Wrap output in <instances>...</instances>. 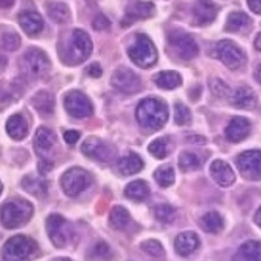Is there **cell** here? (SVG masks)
I'll use <instances>...</instances> for the list:
<instances>
[{"label": "cell", "instance_id": "1", "mask_svg": "<svg viewBox=\"0 0 261 261\" xmlns=\"http://www.w3.org/2000/svg\"><path fill=\"white\" fill-rule=\"evenodd\" d=\"M92 49H94V44H92L90 37L84 30L74 29L71 30L70 37L64 41V46L59 51V57L65 65L74 67L86 62L92 54Z\"/></svg>", "mask_w": 261, "mask_h": 261}, {"label": "cell", "instance_id": "2", "mask_svg": "<svg viewBox=\"0 0 261 261\" xmlns=\"http://www.w3.org/2000/svg\"><path fill=\"white\" fill-rule=\"evenodd\" d=\"M168 106L159 98H144L136 108V120L144 130L157 132L168 122Z\"/></svg>", "mask_w": 261, "mask_h": 261}, {"label": "cell", "instance_id": "3", "mask_svg": "<svg viewBox=\"0 0 261 261\" xmlns=\"http://www.w3.org/2000/svg\"><path fill=\"white\" fill-rule=\"evenodd\" d=\"M34 216V206L27 199L13 198L0 207V223L8 229L25 225Z\"/></svg>", "mask_w": 261, "mask_h": 261}, {"label": "cell", "instance_id": "4", "mask_svg": "<svg viewBox=\"0 0 261 261\" xmlns=\"http://www.w3.org/2000/svg\"><path fill=\"white\" fill-rule=\"evenodd\" d=\"M38 255V244L29 236L10 238L2 250V261H30Z\"/></svg>", "mask_w": 261, "mask_h": 261}, {"label": "cell", "instance_id": "5", "mask_svg": "<svg viewBox=\"0 0 261 261\" xmlns=\"http://www.w3.org/2000/svg\"><path fill=\"white\" fill-rule=\"evenodd\" d=\"M21 73L30 80H43L51 70V60L44 51L30 48L19 60Z\"/></svg>", "mask_w": 261, "mask_h": 261}, {"label": "cell", "instance_id": "6", "mask_svg": "<svg viewBox=\"0 0 261 261\" xmlns=\"http://www.w3.org/2000/svg\"><path fill=\"white\" fill-rule=\"evenodd\" d=\"M128 57L133 64H136L140 68H150L157 64V48L152 43V40L147 35H136L135 41L128 48Z\"/></svg>", "mask_w": 261, "mask_h": 261}, {"label": "cell", "instance_id": "7", "mask_svg": "<svg viewBox=\"0 0 261 261\" xmlns=\"http://www.w3.org/2000/svg\"><path fill=\"white\" fill-rule=\"evenodd\" d=\"M212 56L219 59L228 70H233V71L241 70L245 65V62H247V56H245L242 48L231 40L217 41L212 49Z\"/></svg>", "mask_w": 261, "mask_h": 261}, {"label": "cell", "instance_id": "8", "mask_svg": "<svg viewBox=\"0 0 261 261\" xmlns=\"http://www.w3.org/2000/svg\"><path fill=\"white\" fill-rule=\"evenodd\" d=\"M92 184V176L80 166H73L67 170L62 177H60V186L67 196L76 198L80 196L83 192H86Z\"/></svg>", "mask_w": 261, "mask_h": 261}, {"label": "cell", "instance_id": "9", "mask_svg": "<svg viewBox=\"0 0 261 261\" xmlns=\"http://www.w3.org/2000/svg\"><path fill=\"white\" fill-rule=\"evenodd\" d=\"M168 44L174 51V54L182 60H192L198 56L199 48L195 38L182 30H173L168 34Z\"/></svg>", "mask_w": 261, "mask_h": 261}, {"label": "cell", "instance_id": "10", "mask_svg": "<svg viewBox=\"0 0 261 261\" xmlns=\"http://www.w3.org/2000/svg\"><path fill=\"white\" fill-rule=\"evenodd\" d=\"M65 111L76 119L90 117L94 114V105L89 100V97L80 90H71L64 98Z\"/></svg>", "mask_w": 261, "mask_h": 261}, {"label": "cell", "instance_id": "11", "mask_svg": "<svg viewBox=\"0 0 261 261\" xmlns=\"http://www.w3.org/2000/svg\"><path fill=\"white\" fill-rule=\"evenodd\" d=\"M111 84L117 92L125 95H132V94H136L138 90H141L140 76L127 67H120L113 73Z\"/></svg>", "mask_w": 261, "mask_h": 261}, {"label": "cell", "instance_id": "12", "mask_svg": "<svg viewBox=\"0 0 261 261\" xmlns=\"http://www.w3.org/2000/svg\"><path fill=\"white\" fill-rule=\"evenodd\" d=\"M46 229H48V236L56 247L64 249L71 234L67 220L62 216H59V214H51L46 219Z\"/></svg>", "mask_w": 261, "mask_h": 261}, {"label": "cell", "instance_id": "13", "mask_svg": "<svg viewBox=\"0 0 261 261\" xmlns=\"http://www.w3.org/2000/svg\"><path fill=\"white\" fill-rule=\"evenodd\" d=\"M239 173L249 180L261 179V150H245L238 155Z\"/></svg>", "mask_w": 261, "mask_h": 261}, {"label": "cell", "instance_id": "14", "mask_svg": "<svg viewBox=\"0 0 261 261\" xmlns=\"http://www.w3.org/2000/svg\"><path fill=\"white\" fill-rule=\"evenodd\" d=\"M81 152L86 157L97 160V162H103V163L111 162L116 155V150L108 143L101 141L100 138H95V136L87 138L81 146Z\"/></svg>", "mask_w": 261, "mask_h": 261}, {"label": "cell", "instance_id": "15", "mask_svg": "<svg viewBox=\"0 0 261 261\" xmlns=\"http://www.w3.org/2000/svg\"><path fill=\"white\" fill-rule=\"evenodd\" d=\"M34 147L40 160H51L53 150L56 147V135L48 127H40L34 138Z\"/></svg>", "mask_w": 261, "mask_h": 261}, {"label": "cell", "instance_id": "16", "mask_svg": "<svg viewBox=\"0 0 261 261\" xmlns=\"http://www.w3.org/2000/svg\"><path fill=\"white\" fill-rule=\"evenodd\" d=\"M155 13V5L152 2H143V0H136V2L130 4L125 10V18L122 21V25L128 27L135 21H141L153 16Z\"/></svg>", "mask_w": 261, "mask_h": 261}, {"label": "cell", "instance_id": "17", "mask_svg": "<svg viewBox=\"0 0 261 261\" xmlns=\"http://www.w3.org/2000/svg\"><path fill=\"white\" fill-rule=\"evenodd\" d=\"M209 173H211V177L214 179V182L223 189L231 187L236 180V174L233 171V168L229 166V163H226L223 160H214L211 163Z\"/></svg>", "mask_w": 261, "mask_h": 261}, {"label": "cell", "instance_id": "18", "mask_svg": "<svg viewBox=\"0 0 261 261\" xmlns=\"http://www.w3.org/2000/svg\"><path fill=\"white\" fill-rule=\"evenodd\" d=\"M250 128L252 125L249 119H245L242 116H236L229 120V124L226 125L225 136H226V140L231 143H241L250 135Z\"/></svg>", "mask_w": 261, "mask_h": 261}, {"label": "cell", "instance_id": "19", "mask_svg": "<svg viewBox=\"0 0 261 261\" xmlns=\"http://www.w3.org/2000/svg\"><path fill=\"white\" fill-rule=\"evenodd\" d=\"M229 103L238 110H253L258 103V98L250 87L242 86L231 92V95H229Z\"/></svg>", "mask_w": 261, "mask_h": 261}, {"label": "cell", "instance_id": "20", "mask_svg": "<svg viewBox=\"0 0 261 261\" xmlns=\"http://www.w3.org/2000/svg\"><path fill=\"white\" fill-rule=\"evenodd\" d=\"M219 8L211 0H198L193 7V24L206 25L216 19Z\"/></svg>", "mask_w": 261, "mask_h": 261}, {"label": "cell", "instance_id": "21", "mask_svg": "<svg viewBox=\"0 0 261 261\" xmlns=\"http://www.w3.org/2000/svg\"><path fill=\"white\" fill-rule=\"evenodd\" d=\"M18 22L22 27L24 32L27 35H30V37H35V35L41 34V30L44 27L41 14L37 13V11H34V10L22 11L19 16H18Z\"/></svg>", "mask_w": 261, "mask_h": 261}, {"label": "cell", "instance_id": "22", "mask_svg": "<svg viewBox=\"0 0 261 261\" xmlns=\"http://www.w3.org/2000/svg\"><path fill=\"white\" fill-rule=\"evenodd\" d=\"M174 249L180 256H190L199 249V238L193 231H184L176 236Z\"/></svg>", "mask_w": 261, "mask_h": 261}, {"label": "cell", "instance_id": "23", "mask_svg": "<svg viewBox=\"0 0 261 261\" xmlns=\"http://www.w3.org/2000/svg\"><path fill=\"white\" fill-rule=\"evenodd\" d=\"M32 106L40 116L48 117L54 113L56 101H54L53 94H49V92H46V90H40L32 97Z\"/></svg>", "mask_w": 261, "mask_h": 261}, {"label": "cell", "instance_id": "24", "mask_svg": "<svg viewBox=\"0 0 261 261\" xmlns=\"http://www.w3.org/2000/svg\"><path fill=\"white\" fill-rule=\"evenodd\" d=\"M7 133L10 135V138H13L14 141H22L24 138L29 133V125L27 120L21 116V114H13L8 117L7 120Z\"/></svg>", "mask_w": 261, "mask_h": 261}, {"label": "cell", "instance_id": "25", "mask_svg": "<svg viewBox=\"0 0 261 261\" xmlns=\"http://www.w3.org/2000/svg\"><path fill=\"white\" fill-rule=\"evenodd\" d=\"M116 166H117V171L122 176H132V174H136L143 170L144 162L138 153H128V155L119 159Z\"/></svg>", "mask_w": 261, "mask_h": 261}, {"label": "cell", "instance_id": "26", "mask_svg": "<svg viewBox=\"0 0 261 261\" xmlns=\"http://www.w3.org/2000/svg\"><path fill=\"white\" fill-rule=\"evenodd\" d=\"M233 261H261V242H244L233 256Z\"/></svg>", "mask_w": 261, "mask_h": 261}, {"label": "cell", "instance_id": "27", "mask_svg": "<svg viewBox=\"0 0 261 261\" xmlns=\"http://www.w3.org/2000/svg\"><path fill=\"white\" fill-rule=\"evenodd\" d=\"M250 24H252V19L249 18V14H245L242 11H233V13H229V16L226 19L225 30L233 34L244 32V30L250 29Z\"/></svg>", "mask_w": 261, "mask_h": 261}, {"label": "cell", "instance_id": "28", "mask_svg": "<svg viewBox=\"0 0 261 261\" xmlns=\"http://www.w3.org/2000/svg\"><path fill=\"white\" fill-rule=\"evenodd\" d=\"M21 186L27 193L34 195L37 198H44L46 193H48V182L35 176H25L21 180Z\"/></svg>", "mask_w": 261, "mask_h": 261}, {"label": "cell", "instance_id": "29", "mask_svg": "<svg viewBox=\"0 0 261 261\" xmlns=\"http://www.w3.org/2000/svg\"><path fill=\"white\" fill-rule=\"evenodd\" d=\"M46 11H48V16L59 24H67L71 18L70 8L62 4V2H49L46 4Z\"/></svg>", "mask_w": 261, "mask_h": 261}, {"label": "cell", "instance_id": "30", "mask_svg": "<svg viewBox=\"0 0 261 261\" xmlns=\"http://www.w3.org/2000/svg\"><path fill=\"white\" fill-rule=\"evenodd\" d=\"M199 226H201L206 233H220L223 229V219L219 212L216 211H211L206 212L204 216L199 219Z\"/></svg>", "mask_w": 261, "mask_h": 261}, {"label": "cell", "instance_id": "31", "mask_svg": "<svg viewBox=\"0 0 261 261\" xmlns=\"http://www.w3.org/2000/svg\"><path fill=\"white\" fill-rule=\"evenodd\" d=\"M150 195V190H149V186H147V182L144 180H133L130 182L128 186L125 187V196L133 199V201H138V203H141L144 201V199Z\"/></svg>", "mask_w": 261, "mask_h": 261}, {"label": "cell", "instance_id": "32", "mask_svg": "<svg viewBox=\"0 0 261 261\" xmlns=\"http://www.w3.org/2000/svg\"><path fill=\"white\" fill-rule=\"evenodd\" d=\"M153 81H155V84L160 89H165V90L177 89L182 84V78L177 71H160L159 74H155Z\"/></svg>", "mask_w": 261, "mask_h": 261}, {"label": "cell", "instance_id": "33", "mask_svg": "<svg viewBox=\"0 0 261 261\" xmlns=\"http://www.w3.org/2000/svg\"><path fill=\"white\" fill-rule=\"evenodd\" d=\"M132 219H130V214L128 211L124 207V206H114L110 212V225L114 228V229H125L128 225H130Z\"/></svg>", "mask_w": 261, "mask_h": 261}, {"label": "cell", "instance_id": "34", "mask_svg": "<svg viewBox=\"0 0 261 261\" xmlns=\"http://www.w3.org/2000/svg\"><path fill=\"white\" fill-rule=\"evenodd\" d=\"M171 150V141L170 138H157L149 144V152L155 159H165Z\"/></svg>", "mask_w": 261, "mask_h": 261}, {"label": "cell", "instance_id": "35", "mask_svg": "<svg viewBox=\"0 0 261 261\" xmlns=\"http://www.w3.org/2000/svg\"><path fill=\"white\" fill-rule=\"evenodd\" d=\"M201 166V159H199L196 153L193 152H182L179 157V168L184 173L195 171Z\"/></svg>", "mask_w": 261, "mask_h": 261}, {"label": "cell", "instance_id": "36", "mask_svg": "<svg viewBox=\"0 0 261 261\" xmlns=\"http://www.w3.org/2000/svg\"><path fill=\"white\" fill-rule=\"evenodd\" d=\"M153 177H155L157 184L160 187L166 189V187H171L174 184V170L173 166L170 165H165V166H160L159 170L153 173Z\"/></svg>", "mask_w": 261, "mask_h": 261}, {"label": "cell", "instance_id": "37", "mask_svg": "<svg viewBox=\"0 0 261 261\" xmlns=\"http://www.w3.org/2000/svg\"><path fill=\"white\" fill-rule=\"evenodd\" d=\"M153 216L162 223H173L176 219V209L170 204H157L153 207Z\"/></svg>", "mask_w": 261, "mask_h": 261}, {"label": "cell", "instance_id": "38", "mask_svg": "<svg viewBox=\"0 0 261 261\" xmlns=\"http://www.w3.org/2000/svg\"><path fill=\"white\" fill-rule=\"evenodd\" d=\"M174 122H176L177 125H189L190 122H192L190 110L184 103H180V101H177L174 105Z\"/></svg>", "mask_w": 261, "mask_h": 261}, {"label": "cell", "instance_id": "39", "mask_svg": "<svg viewBox=\"0 0 261 261\" xmlns=\"http://www.w3.org/2000/svg\"><path fill=\"white\" fill-rule=\"evenodd\" d=\"M209 86H211L212 94L219 98H229V95H231V89H229L228 84L222 81L220 78H212L209 81Z\"/></svg>", "mask_w": 261, "mask_h": 261}, {"label": "cell", "instance_id": "40", "mask_svg": "<svg viewBox=\"0 0 261 261\" xmlns=\"http://www.w3.org/2000/svg\"><path fill=\"white\" fill-rule=\"evenodd\" d=\"M19 46H21V38L14 32H7L0 38V48L5 51H16L19 49Z\"/></svg>", "mask_w": 261, "mask_h": 261}, {"label": "cell", "instance_id": "41", "mask_svg": "<svg viewBox=\"0 0 261 261\" xmlns=\"http://www.w3.org/2000/svg\"><path fill=\"white\" fill-rule=\"evenodd\" d=\"M141 249H143V252H146L147 255H150L153 258H162L165 255L163 245L155 239H147V241L141 242Z\"/></svg>", "mask_w": 261, "mask_h": 261}, {"label": "cell", "instance_id": "42", "mask_svg": "<svg viewBox=\"0 0 261 261\" xmlns=\"http://www.w3.org/2000/svg\"><path fill=\"white\" fill-rule=\"evenodd\" d=\"M92 256H95L97 259H101V261H108L113 258V252L108 244L100 241L94 245V249H92Z\"/></svg>", "mask_w": 261, "mask_h": 261}, {"label": "cell", "instance_id": "43", "mask_svg": "<svg viewBox=\"0 0 261 261\" xmlns=\"http://www.w3.org/2000/svg\"><path fill=\"white\" fill-rule=\"evenodd\" d=\"M92 25H94L95 30H98V32H101V30H108L111 27V22L110 19L105 16V14H97L95 19L92 21Z\"/></svg>", "mask_w": 261, "mask_h": 261}, {"label": "cell", "instance_id": "44", "mask_svg": "<svg viewBox=\"0 0 261 261\" xmlns=\"http://www.w3.org/2000/svg\"><path fill=\"white\" fill-rule=\"evenodd\" d=\"M81 138V133L80 132H76V130H67L64 133V140L67 144H76L78 143V140Z\"/></svg>", "mask_w": 261, "mask_h": 261}, {"label": "cell", "instance_id": "45", "mask_svg": "<svg viewBox=\"0 0 261 261\" xmlns=\"http://www.w3.org/2000/svg\"><path fill=\"white\" fill-rule=\"evenodd\" d=\"M86 73L90 76V78H100L101 73H103V70H101L100 64L94 62V64H90V65H89V68L86 70Z\"/></svg>", "mask_w": 261, "mask_h": 261}, {"label": "cell", "instance_id": "46", "mask_svg": "<svg viewBox=\"0 0 261 261\" xmlns=\"http://www.w3.org/2000/svg\"><path fill=\"white\" fill-rule=\"evenodd\" d=\"M53 168H54V162L53 160H40L38 162V171H40V174L49 173Z\"/></svg>", "mask_w": 261, "mask_h": 261}, {"label": "cell", "instance_id": "47", "mask_svg": "<svg viewBox=\"0 0 261 261\" xmlns=\"http://www.w3.org/2000/svg\"><path fill=\"white\" fill-rule=\"evenodd\" d=\"M247 5L252 13L261 14V0H247Z\"/></svg>", "mask_w": 261, "mask_h": 261}, {"label": "cell", "instance_id": "48", "mask_svg": "<svg viewBox=\"0 0 261 261\" xmlns=\"http://www.w3.org/2000/svg\"><path fill=\"white\" fill-rule=\"evenodd\" d=\"M187 140L190 141V143H195V144H206V138H203V136H196V135H190Z\"/></svg>", "mask_w": 261, "mask_h": 261}, {"label": "cell", "instance_id": "49", "mask_svg": "<svg viewBox=\"0 0 261 261\" xmlns=\"http://www.w3.org/2000/svg\"><path fill=\"white\" fill-rule=\"evenodd\" d=\"M14 5V0H0V8H11Z\"/></svg>", "mask_w": 261, "mask_h": 261}, {"label": "cell", "instance_id": "50", "mask_svg": "<svg viewBox=\"0 0 261 261\" xmlns=\"http://www.w3.org/2000/svg\"><path fill=\"white\" fill-rule=\"evenodd\" d=\"M7 64H8L7 57L0 56V73H4V71H5V68H7Z\"/></svg>", "mask_w": 261, "mask_h": 261}, {"label": "cell", "instance_id": "51", "mask_svg": "<svg viewBox=\"0 0 261 261\" xmlns=\"http://www.w3.org/2000/svg\"><path fill=\"white\" fill-rule=\"evenodd\" d=\"M255 80L261 84V64L255 68Z\"/></svg>", "mask_w": 261, "mask_h": 261}, {"label": "cell", "instance_id": "52", "mask_svg": "<svg viewBox=\"0 0 261 261\" xmlns=\"http://www.w3.org/2000/svg\"><path fill=\"white\" fill-rule=\"evenodd\" d=\"M255 48L261 53V32L256 35V38H255Z\"/></svg>", "mask_w": 261, "mask_h": 261}, {"label": "cell", "instance_id": "53", "mask_svg": "<svg viewBox=\"0 0 261 261\" xmlns=\"http://www.w3.org/2000/svg\"><path fill=\"white\" fill-rule=\"evenodd\" d=\"M255 223L261 228V207L256 211V214H255Z\"/></svg>", "mask_w": 261, "mask_h": 261}, {"label": "cell", "instance_id": "54", "mask_svg": "<svg viewBox=\"0 0 261 261\" xmlns=\"http://www.w3.org/2000/svg\"><path fill=\"white\" fill-rule=\"evenodd\" d=\"M51 261H71L70 258H54V259H51Z\"/></svg>", "mask_w": 261, "mask_h": 261}, {"label": "cell", "instance_id": "55", "mask_svg": "<svg viewBox=\"0 0 261 261\" xmlns=\"http://www.w3.org/2000/svg\"><path fill=\"white\" fill-rule=\"evenodd\" d=\"M2 190H4V187H2V182H0V193H2Z\"/></svg>", "mask_w": 261, "mask_h": 261}]
</instances>
